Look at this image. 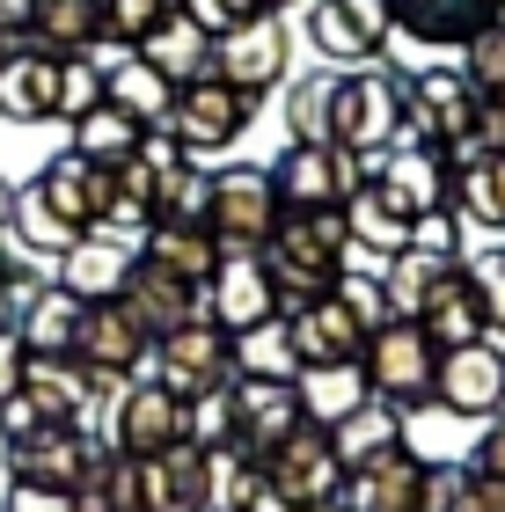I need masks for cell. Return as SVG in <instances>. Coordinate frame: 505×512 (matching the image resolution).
<instances>
[{
    "label": "cell",
    "mask_w": 505,
    "mask_h": 512,
    "mask_svg": "<svg viewBox=\"0 0 505 512\" xmlns=\"http://www.w3.org/2000/svg\"><path fill=\"white\" fill-rule=\"evenodd\" d=\"M344 256H352V235H344L337 205H286L279 227H271V242H264V271H271V293H279V315L323 300L337 278L352 271Z\"/></svg>",
    "instance_id": "obj_1"
},
{
    "label": "cell",
    "mask_w": 505,
    "mask_h": 512,
    "mask_svg": "<svg viewBox=\"0 0 505 512\" xmlns=\"http://www.w3.org/2000/svg\"><path fill=\"white\" fill-rule=\"evenodd\" d=\"M396 118H403V74H337V110H330V147L359 154V161H381L396 147Z\"/></svg>",
    "instance_id": "obj_2"
},
{
    "label": "cell",
    "mask_w": 505,
    "mask_h": 512,
    "mask_svg": "<svg viewBox=\"0 0 505 512\" xmlns=\"http://www.w3.org/2000/svg\"><path fill=\"white\" fill-rule=\"evenodd\" d=\"M271 227H279V183H271V169H249V161L220 169L213 213H205V235L220 242V256H264Z\"/></svg>",
    "instance_id": "obj_3"
},
{
    "label": "cell",
    "mask_w": 505,
    "mask_h": 512,
    "mask_svg": "<svg viewBox=\"0 0 505 512\" xmlns=\"http://www.w3.org/2000/svg\"><path fill=\"white\" fill-rule=\"evenodd\" d=\"M154 381H162L176 403L220 395L227 381H235V337H227L213 315H191L183 330L154 337Z\"/></svg>",
    "instance_id": "obj_4"
},
{
    "label": "cell",
    "mask_w": 505,
    "mask_h": 512,
    "mask_svg": "<svg viewBox=\"0 0 505 512\" xmlns=\"http://www.w3.org/2000/svg\"><path fill=\"white\" fill-rule=\"evenodd\" d=\"M359 366H366V381H374L381 403L410 410V403H425V395H432V374H440V344L425 337L418 315H396V322H381V330L366 337Z\"/></svg>",
    "instance_id": "obj_5"
},
{
    "label": "cell",
    "mask_w": 505,
    "mask_h": 512,
    "mask_svg": "<svg viewBox=\"0 0 505 512\" xmlns=\"http://www.w3.org/2000/svg\"><path fill=\"white\" fill-rule=\"evenodd\" d=\"M249 118H257V96H242L235 81H220V74H198V81H183L176 88V110H169V132L183 139V154H220V147H235V139L249 132Z\"/></svg>",
    "instance_id": "obj_6"
},
{
    "label": "cell",
    "mask_w": 505,
    "mask_h": 512,
    "mask_svg": "<svg viewBox=\"0 0 505 512\" xmlns=\"http://www.w3.org/2000/svg\"><path fill=\"white\" fill-rule=\"evenodd\" d=\"M257 469H264V483H271L293 512H301V505H330V498L344 491V461H337V447H330V432L308 425V417L257 461Z\"/></svg>",
    "instance_id": "obj_7"
},
{
    "label": "cell",
    "mask_w": 505,
    "mask_h": 512,
    "mask_svg": "<svg viewBox=\"0 0 505 512\" xmlns=\"http://www.w3.org/2000/svg\"><path fill=\"white\" fill-rule=\"evenodd\" d=\"M432 403L454 410V417H498V410H505V344H498V337H476V344L440 352Z\"/></svg>",
    "instance_id": "obj_8"
},
{
    "label": "cell",
    "mask_w": 505,
    "mask_h": 512,
    "mask_svg": "<svg viewBox=\"0 0 505 512\" xmlns=\"http://www.w3.org/2000/svg\"><path fill=\"white\" fill-rule=\"evenodd\" d=\"M74 359L88 366V374L125 381V374H140V366L154 359V337H147V322L132 315L125 300H88L81 330H74Z\"/></svg>",
    "instance_id": "obj_9"
},
{
    "label": "cell",
    "mask_w": 505,
    "mask_h": 512,
    "mask_svg": "<svg viewBox=\"0 0 505 512\" xmlns=\"http://www.w3.org/2000/svg\"><path fill=\"white\" fill-rule=\"evenodd\" d=\"M286 59H293V30L279 15H257V22H242V30L213 37V74L235 81L242 96H271V88L286 81Z\"/></svg>",
    "instance_id": "obj_10"
},
{
    "label": "cell",
    "mask_w": 505,
    "mask_h": 512,
    "mask_svg": "<svg viewBox=\"0 0 505 512\" xmlns=\"http://www.w3.org/2000/svg\"><path fill=\"white\" fill-rule=\"evenodd\" d=\"M359 176H374V169H366L359 154L330 147V139H293L279 154V169H271L279 205H344V191H352Z\"/></svg>",
    "instance_id": "obj_11"
},
{
    "label": "cell",
    "mask_w": 505,
    "mask_h": 512,
    "mask_svg": "<svg viewBox=\"0 0 505 512\" xmlns=\"http://www.w3.org/2000/svg\"><path fill=\"white\" fill-rule=\"evenodd\" d=\"M30 183H37V198L52 205L74 235H96L103 213H110V169H103V161H88V154H74V147L52 154Z\"/></svg>",
    "instance_id": "obj_12"
},
{
    "label": "cell",
    "mask_w": 505,
    "mask_h": 512,
    "mask_svg": "<svg viewBox=\"0 0 505 512\" xmlns=\"http://www.w3.org/2000/svg\"><path fill=\"white\" fill-rule=\"evenodd\" d=\"M176 439H183V403L162 381H132L118 395V417H110V447L125 461H154V454H169Z\"/></svg>",
    "instance_id": "obj_13"
},
{
    "label": "cell",
    "mask_w": 505,
    "mask_h": 512,
    "mask_svg": "<svg viewBox=\"0 0 505 512\" xmlns=\"http://www.w3.org/2000/svg\"><path fill=\"white\" fill-rule=\"evenodd\" d=\"M374 183L388 191V205H396L410 227L432 220V213H447V191H454L440 147H388V154L374 161Z\"/></svg>",
    "instance_id": "obj_14"
},
{
    "label": "cell",
    "mask_w": 505,
    "mask_h": 512,
    "mask_svg": "<svg viewBox=\"0 0 505 512\" xmlns=\"http://www.w3.org/2000/svg\"><path fill=\"white\" fill-rule=\"evenodd\" d=\"M96 439H88L81 425H44L30 439H15L8 461H15V483H52V491H81L88 469H96Z\"/></svg>",
    "instance_id": "obj_15"
},
{
    "label": "cell",
    "mask_w": 505,
    "mask_h": 512,
    "mask_svg": "<svg viewBox=\"0 0 505 512\" xmlns=\"http://www.w3.org/2000/svg\"><path fill=\"white\" fill-rule=\"evenodd\" d=\"M205 315H213L227 337L257 330V322H279V293H271L264 256H220L213 286H205Z\"/></svg>",
    "instance_id": "obj_16"
},
{
    "label": "cell",
    "mask_w": 505,
    "mask_h": 512,
    "mask_svg": "<svg viewBox=\"0 0 505 512\" xmlns=\"http://www.w3.org/2000/svg\"><path fill=\"white\" fill-rule=\"evenodd\" d=\"M308 37L323 59H381L388 44V8L381 0H308Z\"/></svg>",
    "instance_id": "obj_17"
},
{
    "label": "cell",
    "mask_w": 505,
    "mask_h": 512,
    "mask_svg": "<svg viewBox=\"0 0 505 512\" xmlns=\"http://www.w3.org/2000/svg\"><path fill=\"white\" fill-rule=\"evenodd\" d=\"M227 403H235V447H249L257 461L301 425V395H293V381H249V374H235V381H227Z\"/></svg>",
    "instance_id": "obj_18"
},
{
    "label": "cell",
    "mask_w": 505,
    "mask_h": 512,
    "mask_svg": "<svg viewBox=\"0 0 505 512\" xmlns=\"http://www.w3.org/2000/svg\"><path fill=\"white\" fill-rule=\"evenodd\" d=\"M418 483H425V461L403 447H388L374 461H359V469H344V512H418Z\"/></svg>",
    "instance_id": "obj_19"
},
{
    "label": "cell",
    "mask_w": 505,
    "mask_h": 512,
    "mask_svg": "<svg viewBox=\"0 0 505 512\" xmlns=\"http://www.w3.org/2000/svg\"><path fill=\"white\" fill-rule=\"evenodd\" d=\"M286 344H293L301 366H344V359L366 352V330H359V315L344 308L337 293H323V300H308V308L286 315Z\"/></svg>",
    "instance_id": "obj_20"
},
{
    "label": "cell",
    "mask_w": 505,
    "mask_h": 512,
    "mask_svg": "<svg viewBox=\"0 0 505 512\" xmlns=\"http://www.w3.org/2000/svg\"><path fill=\"white\" fill-rule=\"evenodd\" d=\"M132 256H140L132 242H118V235L96 227V235H81L74 249H59V278H52V286H66L81 308H88V300H118L125 278H132Z\"/></svg>",
    "instance_id": "obj_21"
},
{
    "label": "cell",
    "mask_w": 505,
    "mask_h": 512,
    "mask_svg": "<svg viewBox=\"0 0 505 512\" xmlns=\"http://www.w3.org/2000/svg\"><path fill=\"white\" fill-rule=\"evenodd\" d=\"M118 300L147 322V337H169V330H183L191 315H205V286H183L176 271L147 264V256H132V278H125Z\"/></svg>",
    "instance_id": "obj_22"
},
{
    "label": "cell",
    "mask_w": 505,
    "mask_h": 512,
    "mask_svg": "<svg viewBox=\"0 0 505 512\" xmlns=\"http://www.w3.org/2000/svg\"><path fill=\"white\" fill-rule=\"evenodd\" d=\"M59 110V59L44 44H15L0 59V118L8 125H44Z\"/></svg>",
    "instance_id": "obj_23"
},
{
    "label": "cell",
    "mask_w": 505,
    "mask_h": 512,
    "mask_svg": "<svg viewBox=\"0 0 505 512\" xmlns=\"http://www.w3.org/2000/svg\"><path fill=\"white\" fill-rule=\"evenodd\" d=\"M381 8L418 44H469L476 30H491L505 15V0H381Z\"/></svg>",
    "instance_id": "obj_24"
},
{
    "label": "cell",
    "mask_w": 505,
    "mask_h": 512,
    "mask_svg": "<svg viewBox=\"0 0 505 512\" xmlns=\"http://www.w3.org/2000/svg\"><path fill=\"white\" fill-rule=\"evenodd\" d=\"M140 469V512H205V447L176 439L169 454L132 461Z\"/></svg>",
    "instance_id": "obj_25"
},
{
    "label": "cell",
    "mask_w": 505,
    "mask_h": 512,
    "mask_svg": "<svg viewBox=\"0 0 505 512\" xmlns=\"http://www.w3.org/2000/svg\"><path fill=\"white\" fill-rule=\"evenodd\" d=\"M293 395H301V417L308 425H344L352 410L374 403V381H366V366L359 359H344V366H301L293 374Z\"/></svg>",
    "instance_id": "obj_26"
},
{
    "label": "cell",
    "mask_w": 505,
    "mask_h": 512,
    "mask_svg": "<svg viewBox=\"0 0 505 512\" xmlns=\"http://www.w3.org/2000/svg\"><path fill=\"white\" fill-rule=\"evenodd\" d=\"M337 213H344V235H352V249H359V256H381V264H388V256L410 242V220L396 213V205H388V191H381L374 176H359L352 191H344Z\"/></svg>",
    "instance_id": "obj_27"
},
{
    "label": "cell",
    "mask_w": 505,
    "mask_h": 512,
    "mask_svg": "<svg viewBox=\"0 0 505 512\" xmlns=\"http://www.w3.org/2000/svg\"><path fill=\"white\" fill-rule=\"evenodd\" d=\"M30 44H44L52 59H88L103 44V0H37Z\"/></svg>",
    "instance_id": "obj_28"
},
{
    "label": "cell",
    "mask_w": 505,
    "mask_h": 512,
    "mask_svg": "<svg viewBox=\"0 0 505 512\" xmlns=\"http://www.w3.org/2000/svg\"><path fill=\"white\" fill-rule=\"evenodd\" d=\"M140 59H147L169 88H183V81H198V74H213V30H198V22L176 8L162 30L140 44Z\"/></svg>",
    "instance_id": "obj_29"
},
{
    "label": "cell",
    "mask_w": 505,
    "mask_h": 512,
    "mask_svg": "<svg viewBox=\"0 0 505 512\" xmlns=\"http://www.w3.org/2000/svg\"><path fill=\"white\" fill-rule=\"evenodd\" d=\"M454 198H462L469 227L505 235V154L498 147H469L462 161H454Z\"/></svg>",
    "instance_id": "obj_30"
},
{
    "label": "cell",
    "mask_w": 505,
    "mask_h": 512,
    "mask_svg": "<svg viewBox=\"0 0 505 512\" xmlns=\"http://www.w3.org/2000/svg\"><path fill=\"white\" fill-rule=\"evenodd\" d=\"M454 271L447 249H425V242H403L396 256L381 264V286H388V308L396 315H425V300L440 293V278Z\"/></svg>",
    "instance_id": "obj_31"
},
{
    "label": "cell",
    "mask_w": 505,
    "mask_h": 512,
    "mask_svg": "<svg viewBox=\"0 0 505 512\" xmlns=\"http://www.w3.org/2000/svg\"><path fill=\"white\" fill-rule=\"evenodd\" d=\"M425 337L432 344H440V352H454V344H476V337H491L484 330V308H476V293H469V271L462 264H454L447 278H440V293H432L425 300Z\"/></svg>",
    "instance_id": "obj_32"
},
{
    "label": "cell",
    "mask_w": 505,
    "mask_h": 512,
    "mask_svg": "<svg viewBox=\"0 0 505 512\" xmlns=\"http://www.w3.org/2000/svg\"><path fill=\"white\" fill-rule=\"evenodd\" d=\"M74 330H81V300L66 293V286H44L30 308L15 315V337H22V352H37V359H59V352H74Z\"/></svg>",
    "instance_id": "obj_33"
},
{
    "label": "cell",
    "mask_w": 505,
    "mask_h": 512,
    "mask_svg": "<svg viewBox=\"0 0 505 512\" xmlns=\"http://www.w3.org/2000/svg\"><path fill=\"white\" fill-rule=\"evenodd\" d=\"M205 213H213V169H198L191 154L169 161L154 176V227H205Z\"/></svg>",
    "instance_id": "obj_34"
},
{
    "label": "cell",
    "mask_w": 505,
    "mask_h": 512,
    "mask_svg": "<svg viewBox=\"0 0 505 512\" xmlns=\"http://www.w3.org/2000/svg\"><path fill=\"white\" fill-rule=\"evenodd\" d=\"M140 256L162 264V271H176L183 286H213V271H220V242L205 235V227H147Z\"/></svg>",
    "instance_id": "obj_35"
},
{
    "label": "cell",
    "mask_w": 505,
    "mask_h": 512,
    "mask_svg": "<svg viewBox=\"0 0 505 512\" xmlns=\"http://www.w3.org/2000/svg\"><path fill=\"white\" fill-rule=\"evenodd\" d=\"M140 139H147V125L140 118H125L118 103H96L88 118H74V154H88V161H103V169H118V161H132L140 154Z\"/></svg>",
    "instance_id": "obj_36"
},
{
    "label": "cell",
    "mask_w": 505,
    "mask_h": 512,
    "mask_svg": "<svg viewBox=\"0 0 505 512\" xmlns=\"http://www.w3.org/2000/svg\"><path fill=\"white\" fill-rule=\"evenodd\" d=\"M103 96L118 103L125 118H140V125H169V110H176V88H169L162 74H154V66H147L140 52H132V59L118 66V74H103Z\"/></svg>",
    "instance_id": "obj_37"
},
{
    "label": "cell",
    "mask_w": 505,
    "mask_h": 512,
    "mask_svg": "<svg viewBox=\"0 0 505 512\" xmlns=\"http://www.w3.org/2000/svg\"><path fill=\"white\" fill-rule=\"evenodd\" d=\"M396 439H403V432H396V403H381V395H374L366 410H352L344 425H330V447H337V461H344V469H359V461L388 454Z\"/></svg>",
    "instance_id": "obj_38"
},
{
    "label": "cell",
    "mask_w": 505,
    "mask_h": 512,
    "mask_svg": "<svg viewBox=\"0 0 505 512\" xmlns=\"http://www.w3.org/2000/svg\"><path fill=\"white\" fill-rule=\"evenodd\" d=\"M235 374H249V381H293L301 374V359L286 344V322H257V330L235 337Z\"/></svg>",
    "instance_id": "obj_39"
},
{
    "label": "cell",
    "mask_w": 505,
    "mask_h": 512,
    "mask_svg": "<svg viewBox=\"0 0 505 512\" xmlns=\"http://www.w3.org/2000/svg\"><path fill=\"white\" fill-rule=\"evenodd\" d=\"M330 110H337V66L286 88V132L293 139H330Z\"/></svg>",
    "instance_id": "obj_40"
},
{
    "label": "cell",
    "mask_w": 505,
    "mask_h": 512,
    "mask_svg": "<svg viewBox=\"0 0 505 512\" xmlns=\"http://www.w3.org/2000/svg\"><path fill=\"white\" fill-rule=\"evenodd\" d=\"M8 227H15V242H22V249H37V256H59V249H74V242H81L74 227H66L52 205L37 198V183H22V191H15V220H8Z\"/></svg>",
    "instance_id": "obj_41"
},
{
    "label": "cell",
    "mask_w": 505,
    "mask_h": 512,
    "mask_svg": "<svg viewBox=\"0 0 505 512\" xmlns=\"http://www.w3.org/2000/svg\"><path fill=\"white\" fill-rule=\"evenodd\" d=\"M176 8H183V0H103V37H118V44L140 52V44L162 30Z\"/></svg>",
    "instance_id": "obj_42"
},
{
    "label": "cell",
    "mask_w": 505,
    "mask_h": 512,
    "mask_svg": "<svg viewBox=\"0 0 505 512\" xmlns=\"http://www.w3.org/2000/svg\"><path fill=\"white\" fill-rule=\"evenodd\" d=\"M462 74H469L476 96H505V15L462 44Z\"/></svg>",
    "instance_id": "obj_43"
},
{
    "label": "cell",
    "mask_w": 505,
    "mask_h": 512,
    "mask_svg": "<svg viewBox=\"0 0 505 512\" xmlns=\"http://www.w3.org/2000/svg\"><path fill=\"white\" fill-rule=\"evenodd\" d=\"M469 293H476V308H484V330L505 337V249H484V256H469Z\"/></svg>",
    "instance_id": "obj_44"
},
{
    "label": "cell",
    "mask_w": 505,
    "mask_h": 512,
    "mask_svg": "<svg viewBox=\"0 0 505 512\" xmlns=\"http://www.w3.org/2000/svg\"><path fill=\"white\" fill-rule=\"evenodd\" d=\"M330 293H337L344 308L359 315V330H366V337H374L381 322H396V308H388V286H381V278H366V271H344V278H337Z\"/></svg>",
    "instance_id": "obj_45"
},
{
    "label": "cell",
    "mask_w": 505,
    "mask_h": 512,
    "mask_svg": "<svg viewBox=\"0 0 505 512\" xmlns=\"http://www.w3.org/2000/svg\"><path fill=\"white\" fill-rule=\"evenodd\" d=\"M183 439H198V447H227V439H235V403H227V388L183 403Z\"/></svg>",
    "instance_id": "obj_46"
},
{
    "label": "cell",
    "mask_w": 505,
    "mask_h": 512,
    "mask_svg": "<svg viewBox=\"0 0 505 512\" xmlns=\"http://www.w3.org/2000/svg\"><path fill=\"white\" fill-rule=\"evenodd\" d=\"M469 469L462 461H432L425 483H418V512H469Z\"/></svg>",
    "instance_id": "obj_47"
},
{
    "label": "cell",
    "mask_w": 505,
    "mask_h": 512,
    "mask_svg": "<svg viewBox=\"0 0 505 512\" xmlns=\"http://www.w3.org/2000/svg\"><path fill=\"white\" fill-rule=\"evenodd\" d=\"M96 103H103V74H96L88 59H59V110H52V118L74 125V118H88Z\"/></svg>",
    "instance_id": "obj_48"
},
{
    "label": "cell",
    "mask_w": 505,
    "mask_h": 512,
    "mask_svg": "<svg viewBox=\"0 0 505 512\" xmlns=\"http://www.w3.org/2000/svg\"><path fill=\"white\" fill-rule=\"evenodd\" d=\"M183 15H191L198 30L227 37V30H242V22H257V15H271V8H264V0H183Z\"/></svg>",
    "instance_id": "obj_49"
},
{
    "label": "cell",
    "mask_w": 505,
    "mask_h": 512,
    "mask_svg": "<svg viewBox=\"0 0 505 512\" xmlns=\"http://www.w3.org/2000/svg\"><path fill=\"white\" fill-rule=\"evenodd\" d=\"M8 512H81V505H74V491H52V483H15Z\"/></svg>",
    "instance_id": "obj_50"
},
{
    "label": "cell",
    "mask_w": 505,
    "mask_h": 512,
    "mask_svg": "<svg viewBox=\"0 0 505 512\" xmlns=\"http://www.w3.org/2000/svg\"><path fill=\"white\" fill-rule=\"evenodd\" d=\"M22 359H30V352H22V337H15V330H0V403H8V395L22 388Z\"/></svg>",
    "instance_id": "obj_51"
},
{
    "label": "cell",
    "mask_w": 505,
    "mask_h": 512,
    "mask_svg": "<svg viewBox=\"0 0 505 512\" xmlns=\"http://www.w3.org/2000/svg\"><path fill=\"white\" fill-rule=\"evenodd\" d=\"M476 476H498L505 483V410H498V425L484 432V447H476Z\"/></svg>",
    "instance_id": "obj_52"
},
{
    "label": "cell",
    "mask_w": 505,
    "mask_h": 512,
    "mask_svg": "<svg viewBox=\"0 0 505 512\" xmlns=\"http://www.w3.org/2000/svg\"><path fill=\"white\" fill-rule=\"evenodd\" d=\"M476 147L505 154V96H484V118H476Z\"/></svg>",
    "instance_id": "obj_53"
},
{
    "label": "cell",
    "mask_w": 505,
    "mask_h": 512,
    "mask_svg": "<svg viewBox=\"0 0 505 512\" xmlns=\"http://www.w3.org/2000/svg\"><path fill=\"white\" fill-rule=\"evenodd\" d=\"M469 512H505V483L498 476H476L469 483Z\"/></svg>",
    "instance_id": "obj_54"
},
{
    "label": "cell",
    "mask_w": 505,
    "mask_h": 512,
    "mask_svg": "<svg viewBox=\"0 0 505 512\" xmlns=\"http://www.w3.org/2000/svg\"><path fill=\"white\" fill-rule=\"evenodd\" d=\"M30 15H37V0H0V30L8 37H30Z\"/></svg>",
    "instance_id": "obj_55"
},
{
    "label": "cell",
    "mask_w": 505,
    "mask_h": 512,
    "mask_svg": "<svg viewBox=\"0 0 505 512\" xmlns=\"http://www.w3.org/2000/svg\"><path fill=\"white\" fill-rule=\"evenodd\" d=\"M242 512H293V505H286V498H279V491H271V483H257V498H249V505H242Z\"/></svg>",
    "instance_id": "obj_56"
},
{
    "label": "cell",
    "mask_w": 505,
    "mask_h": 512,
    "mask_svg": "<svg viewBox=\"0 0 505 512\" xmlns=\"http://www.w3.org/2000/svg\"><path fill=\"white\" fill-rule=\"evenodd\" d=\"M0 330H15V293H8V264H0Z\"/></svg>",
    "instance_id": "obj_57"
},
{
    "label": "cell",
    "mask_w": 505,
    "mask_h": 512,
    "mask_svg": "<svg viewBox=\"0 0 505 512\" xmlns=\"http://www.w3.org/2000/svg\"><path fill=\"white\" fill-rule=\"evenodd\" d=\"M8 220H15V183L0 176V235H8Z\"/></svg>",
    "instance_id": "obj_58"
},
{
    "label": "cell",
    "mask_w": 505,
    "mask_h": 512,
    "mask_svg": "<svg viewBox=\"0 0 505 512\" xmlns=\"http://www.w3.org/2000/svg\"><path fill=\"white\" fill-rule=\"evenodd\" d=\"M301 512H344V498H330V505H301Z\"/></svg>",
    "instance_id": "obj_59"
},
{
    "label": "cell",
    "mask_w": 505,
    "mask_h": 512,
    "mask_svg": "<svg viewBox=\"0 0 505 512\" xmlns=\"http://www.w3.org/2000/svg\"><path fill=\"white\" fill-rule=\"evenodd\" d=\"M8 52H15V37H8V30H0V59H8Z\"/></svg>",
    "instance_id": "obj_60"
},
{
    "label": "cell",
    "mask_w": 505,
    "mask_h": 512,
    "mask_svg": "<svg viewBox=\"0 0 505 512\" xmlns=\"http://www.w3.org/2000/svg\"><path fill=\"white\" fill-rule=\"evenodd\" d=\"M264 8H271V15H279V8H293V0H264Z\"/></svg>",
    "instance_id": "obj_61"
}]
</instances>
